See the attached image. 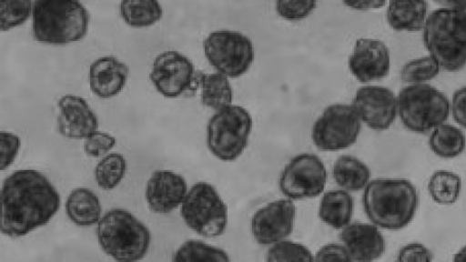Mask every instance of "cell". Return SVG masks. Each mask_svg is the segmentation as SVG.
<instances>
[{
	"label": "cell",
	"instance_id": "cell-26",
	"mask_svg": "<svg viewBox=\"0 0 466 262\" xmlns=\"http://www.w3.org/2000/svg\"><path fill=\"white\" fill-rule=\"evenodd\" d=\"M429 146L436 156L442 158H452L464 151L466 137L457 126L442 123L432 129L429 138Z\"/></svg>",
	"mask_w": 466,
	"mask_h": 262
},
{
	"label": "cell",
	"instance_id": "cell-23",
	"mask_svg": "<svg viewBox=\"0 0 466 262\" xmlns=\"http://www.w3.org/2000/svg\"><path fill=\"white\" fill-rule=\"evenodd\" d=\"M332 176L340 188L349 192H357L364 189L370 182V170L360 158L342 155L333 165Z\"/></svg>",
	"mask_w": 466,
	"mask_h": 262
},
{
	"label": "cell",
	"instance_id": "cell-37",
	"mask_svg": "<svg viewBox=\"0 0 466 262\" xmlns=\"http://www.w3.org/2000/svg\"><path fill=\"white\" fill-rule=\"evenodd\" d=\"M317 261L345 260L350 261V255L342 244L329 243L319 248L314 255Z\"/></svg>",
	"mask_w": 466,
	"mask_h": 262
},
{
	"label": "cell",
	"instance_id": "cell-22",
	"mask_svg": "<svg viewBox=\"0 0 466 262\" xmlns=\"http://www.w3.org/2000/svg\"><path fill=\"white\" fill-rule=\"evenodd\" d=\"M68 218L78 227H91L101 218L102 207L97 196L89 188L73 189L66 202Z\"/></svg>",
	"mask_w": 466,
	"mask_h": 262
},
{
	"label": "cell",
	"instance_id": "cell-6",
	"mask_svg": "<svg viewBox=\"0 0 466 262\" xmlns=\"http://www.w3.org/2000/svg\"><path fill=\"white\" fill-rule=\"evenodd\" d=\"M252 126L250 113L241 106L231 104L217 110L207 124V147L220 161H235L248 144Z\"/></svg>",
	"mask_w": 466,
	"mask_h": 262
},
{
	"label": "cell",
	"instance_id": "cell-27",
	"mask_svg": "<svg viewBox=\"0 0 466 262\" xmlns=\"http://www.w3.org/2000/svg\"><path fill=\"white\" fill-rule=\"evenodd\" d=\"M428 192L439 205H451L457 201L461 190V176L449 170H437L431 176Z\"/></svg>",
	"mask_w": 466,
	"mask_h": 262
},
{
	"label": "cell",
	"instance_id": "cell-14",
	"mask_svg": "<svg viewBox=\"0 0 466 262\" xmlns=\"http://www.w3.org/2000/svg\"><path fill=\"white\" fill-rule=\"evenodd\" d=\"M354 106L361 123L373 130L388 129L398 115V98L388 87L364 86L353 97Z\"/></svg>",
	"mask_w": 466,
	"mask_h": 262
},
{
	"label": "cell",
	"instance_id": "cell-30",
	"mask_svg": "<svg viewBox=\"0 0 466 262\" xmlns=\"http://www.w3.org/2000/svg\"><path fill=\"white\" fill-rule=\"evenodd\" d=\"M440 69L438 61L429 55L407 62L402 66L400 76L404 83L423 84L436 77Z\"/></svg>",
	"mask_w": 466,
	"mask_h": 262
},
{
	"label": "cell",
	"instance_id": "cell-8",
	"mask_svg": "<svg viewBox=\"0 0 466 262\" xmlns=\"http://www.w3.org/2000/svg\"><path fill=\"white\" fill-rule=\"evenodd\" d=\"M185 224L204 237L224 234L228 222V208L218 190L209 183L194 184L180 205Z\"/></svg>",
	"mask_w": 466,
	"mask_h": 262
},
{
	"label": "cell",
	"instance_id": "cell-9",
	"mask_svg": "<svg viewBox=\"0 0 466 262\" xmlns=\"http://www.w3.org/2000/svg\"><path fill=\"white\" fill-rule=\"evenodd\" d=\"M203 50L209 65L229 78H238L246 74L255 58L252 41L233 30L209 33L203 41Z\"/></svg>",
	"mask_w": 466,
	"mask_h": 262
},
{
	"label": "cell",
	"instance_id": "cell-3",
	"mask_svg": "<svg viewBox=\"0 0 466 262\" xmlns=\"http://www.w3.org/2000/svg\"><path fill=\"white\" fill-rule=\"evenodd\" d=\"M89 14L80 0H34L32 32L46 45H64L87 34Z\"/></svg>",
	"mask_w": 466,
	"mask_h": 262
},
{
	"label": "cell",
	"instance_id": "cell-40",
	"mask_svg": "<svg viewBox=\"0 0 466 262\" xmlns=\"http://www.w3.org/2000/svg\"><path fill=\"white\" fill-rule=\"evenodd\" d=\"M445 8L466 10V0H432Z\"/></svg>",
	"mask_w": 466,
	"mask_h": 262
},
{
	"label": "cell",
	"instance_id": "cell-19",
	"mask_svg": "<svg viewBox=\"0 0 466 262\" xmlns=\"http://www.w3.org/2000/svg\"><path fill=\"white\" fill-rule=\"evenodd\" d=\"M128 66L112 55L101 56L89 66L88 82L91 92L99 98L117 96L126 86Z\"/></svg>",
	"mask_w": 466,
	"mask_h": 262
},
{
	"label": "cell",
	"instance_id": "cell-35",
	"mask_svg": "<svg viewBox=\"0 0 466 262\" xmlns=\"http://www.w3.org/2000/svg\"><path fill=\"white\" fill-rule=\"evenodd\" d=\"M0 168L5 170L9 167L16 158L21 147L20 137L8 131L0 132Z\"/></svg>",
	"mask_w": 466,
	"mask_h": 262
},
{
	"label": "cell",
	"instance_id": "cell-32",
	"mask_svg": "<svg viewBox=\"0 0 466 262\" xmlns=\"http://www.w3.org/2000/svg\"><path fill=\"white\" fill-rule=\"evenodd\" d=\"M33 4L32 0H1V30L8 31L26 22Z\"/></svg>",
	"mask_w": 466,
	"mask_h": 262
},
{
	"label": "cell",
	"instance_id": "cell-36",
	"mask_svg": "<svg viewBox=\"0 0 466 262\" xmlns=\"http://www.w3.org/2000/svg\"><path fill=\"white\" fill-rule=\"evenodd\" d=\"M433 258L431 251L423 244L411 242L403 246L399 253V261H431Z\"/></svg>",
	"mask_w": 466,
	"mask_h": 262
},
{
	"label": "cell",
	"instance_id": "cell-10",
	"mask_svg": "<svg viewBox=\"0 0 466 262\" xmlns=\"http://www.w3.org/2000/svg\"><path fill=\"white\" fill-rule=\"evenodd\" d=\"M361 124L351 104H332L314 121L310 137L320 151L344 150L357 141Z\"/></svg>",
	"mask_w": 466,
	"mask_h": 262
},
{
	"label": "cell",
	"instance_id": "cell-5",
	"mask_svg": "<svg viewBox=\"0 0 466 262\" xmlns=\"http://www.w3.org/2000/svg\"><path fill=\"white\" fill-rule=\"evenodd\" d=\"M96 237L101 249L117 261H137L148 252L151 233L124 208H112L99 220Z\"/></svg>",
	"mask_w": 466,
	"mask_h": 262
},
{
	"label": "cell",
	"instance_id": "cell-17",
	"mask_svg": "<svg viewBox=\"0 0 466 262\" xmlns=\"http://www.w3.org/2000/svg\"><path fill=\"white\" fill-rule=\"evenodd\" d=\"M186 179L170 170H156L146 186V200L149 209L157 214H167L177 208L187 193Z\"/></svg>",
	"mask_w": 466,
	"mask_h": 262
},
{
	"label": "cell",
	"instance_id": "cell-16",
	"mask_svg": "<svg viewBox=\"0 0 466 262\" xmlns=\"http://www.w3.org/2000/svg\"><path fill=\"white\" fill-rule=\"evenodd\" d=\"M57 108V130L63 137L86 139L97 131V116L85 98L65 95L59 98Z\"/></svg>",
	"mask_w": 466,
	"mask_h": 262
},
{
	"label": "cell",
	"instance_id": "cell-41",
	"mask_svg": "<svg viewBox=\"0 0 466 262\" xmlns=\"http://www.w3.org/2000/svg\"><path fill=\"white\" fill-rule=\"evenodd\" d=\"M453 261H466V246L459 249L452 258Z\"/></svg>",
	"mask_w": 466,
	"mask_h": 262
},
{
	"label": "cell",
	"instance_id": "cell-25",
	"mask_svg": "<svg viewBox=\"0 0 466 262\" xmlns=\"http://www.w3.org/2000/svg\"><path fill=\"white\" fill-rule=\"evenodd\" d=\"M119 12L123 21L135 28L152 26L163 15L158 0H121Z\"/></svg>",
	"mask_w": 466,
	"mask_h": 262
},
{
	"label": "cell",
	"instance_id": "cell-21",
	"mask_svg": "<svg viewBox=\"0 0 466 262\" xmlns=\"http://www.w3.org/2000/svg\"><path fill=\"white\" fill-rule=\"evenodd\" d=\"M354 200L345 189L329 190L322 194L318 208L319 219L334 229H342L351 222Z\"/></svg>",
	"mask_w": 466,
	"mask_h": 262
},
{
	"label": "cell",
	"instance_id": "cell-28",
	"mask_svg": "<svg viewBox=\"0 0 466 262\" xmlns=\"http://www.w3.org/2000/svg\"><path fill=\"white\" fill-rule=\"evenodd\" d=\"M127 170V161L119 153L106 154L96 164L94 175L97 186L104 190H112L119 185Z\"/></svg>",
	"mask_w": 466,
	"mask_h": 262
},
{
	"label": "cell",
	"instance_id": "cell-29",
	"mask_svg": "<svg viewBox=\"0 0 466 262\" xmlns=\"http://www.w3.org/2000/svg\"><path fill=\"white\" fill-rule=\"evenodd\" d=\"M173 261H229L228 253L198 239L186 240L173 254Z\"/></svg>",
	"mask_w": 466,
	"mask_h": 262
},
{
	"label": "cell",
	"instance_id": "cell-2",
	"mask_svg": "<svg viewBox=\"0 0 466 262\" xmlns=\"http://www.w3.org/2000/svg\"><path fill=\"white\" fill-rule=\"evenodd\" d=\"M419 204L414 185L404 178H376L363 189L362 206L370 223L399 230L413 219Z\"/></svg>",
	"mask_w": 466,
	"mask_h": 262
},
{
	"label": "cell",
	"instance_id": "cell-1",
	"mask_svg": "<svg viewBox=\"0 0 466 262\" xmlns=\"http://www.w3.org/2000/svg\"><path fill=\"white\" fill-rule=\"evenodd\" d=\"M1 204V231L17 238L46 225L59 210L61 198L43 173L20 169L4 180Z\"/></svg>",
	"mask_w": 466,
	"mask_h": 262
},
{
	"label": "cell",
	"instance_id": "cell-12",
	"mask_svg": "<svg viewBox=\"0 0 466 262\" xmlns=\"http://www.w3.org/2000/svg\"><path fill=\"white\" fill-rule=\"evenodd\" d=\"M198 73L191 60L174 50L158 54L151 66L149 78L164 97L176 98L198 85Z\"/></svg>",
	"mask_w": 466,
	"mask_h": 262
},
{
	"label": "cell",
	"instance_id": "cell-7",
	"mask_svg": "<svg viewBox=\"0 0 466 262\" xmlns=\"http://www.w3.org/2000/svg\"><path fill=\"white\" fill-rule=\"evenodd\" d=\"M398 115L409 130L426 134L445 123L451 111L447 96L426 83L403 87L398 96Z\"/></svg>",
	"mask_w": 466,
	"mask_h": 262
},
{
	"label": "cell",
	"instance_id": "cell-18",
	"mask_svg": "<svg viewBox=\"0 0 466 262\" xmlns=\"http://www.w3.org/2000/svg\"><path fill=\"white\" fill-rule=\"evenodd\" d=\"M339 239L350 261H372L380 258L386 248L385 239L372 223L353 222L340 229Z\"/></svg>",
	"mask_w": 466,
	"mask_h": 262
},
{
	"label": "cell",
	"instance_id": "cell-39",
	"mask_svg": "<svg viewBox=\"0 0 466 262\" xmlns=\"http://www.w3.org/2000/svg\"><path fill=\"white\" fill-rule=\"evenodd\" d=\"M344 5L357 11L378 9L386 5L387 0H341Z\"/></svg>",
	"mask_w": 466,
	"mask_h": 262
},
{
	"label": "cell",
	"instance_id": "cell-13",
	"mask_svg": "<svg viewBox=\"0 0 466 262\" xmlns=\"http://www.w3.org/2000/svg\"><path fill=\"white\" fill-rule=\"evenodd\" d=\"M295 217L293 200L285 197L271 201L253 214L250 220L252 237L262 246L286 239L293 231Z\"/></svg>",
	"mask_w": 466,
	"mask_h": 262
},
{
	"label": "cell",
	"instance_id": "cell-24",
	"mask_svg": "<svg viewBox=\"0 0 466 262\" xmlns=\"http://www.w3.org/2000/svg\"><path fill=\"white\" fill-rule=\"evenodd\" d=\"M201 103L214 111L232 104L233 89L229 77L219 72L198 73Z\"/></svg>",
	"mask_w": 466,
	"mask_h": 262
},
{
	"label": "cell",
	"instance_id": "cell-34",
	"mask_svg": "<svg viewBox=\"0 0 466 262\" xmlns=\"http://www.w3.org/2000/svg\"><path fill=\"white\" fill-rule=\"evenodd\" d=\"M116 143L114 136L97 130L85 139L84 151L92 157L103 156L115 146Z\"/></svg>",
	"mask_w": 466,
	"mask_h": 262
},
{
	"label": "cell",
	"instance_id": "cell-38",
	"mask_svg": "<svg viewBox=\"0 0 466 262\" xmlns=\"http://www.w3.org/2000/svg\"><path fill=\"white\" fill-rule=\"evenodd\" d=\"M451 111L455 122L466 128V86L453 93Z\"/></svg>",
	"mask_w": 466,
	"mask_h": 262
},
{
	"label": "cell",
	"instance_id": "cell-33",
	"mask_svg": "<svg viewBox=\"0 0 466 262\" xmlns=\"http://www.w3.org/2000/svg\"><path fill=\"white\" fill-rule=\"evenodd\" d=\"M317 4L318 0H276L275 8L284 20L298 22L310 15Z\"/></svg>",
	"mask_w": 466,
	"mask_h": 262
},
{
	"label": "cell",
	"instance_id": "cell-4",
	"mask_svg": "<svg viewBox=\"0 0 466 262\" xmlns=\"http://www.w3.org/2000/svg\"><path fill=\"white\" fill-rule=\"evenodd\" d=\"M422 30L424 45L441 68L457 72L466 66V10L438 8Z\"/></svg>",
	"mask_w": 466,
	"mask_h": 262
},
{
	"label": "cell",
	"instance_id": "cell-31",
	"mask_svg": "<svg viewBox=\"0 0 466 262\" xmlns=\"http://www.w3.org/2000/svg\"><path fill=\"white\" fill-rule=\"evenodd\" d=\"M267 261H313L314 255L301 243L283 239L268 247Z\"/></svg>",
	"mask_w": 466,
	"mask_h": 262
},
{
	"label": "cell",
	"instance_id": "cell-20",
	"mask_svg": "<svg viewBox=\"0 0 466 262\" xmlns=\"http://www.w3.org/2000/svg\"><path fill=\"white\" fill-rule=\"evenodd\" d=\"M427 17L426 0H389L386 20L395 31H420L424 27Z\"/></svg>",
	"mask_w": 466,
	"mask_h": 262
},
{
	"label": "cell",
	"instance_id": "cell-11",
	"mask_svg": "<svg viewBox=\"0 0 466 262\" xmlns=\"http://www.w3.org/2000/svg\"><path fill=\"white\" fill-rule=\"evenodd\" d=\"M328 179L321 158L311 153L293 156L283 167L279 178V191L291 200L315 198L321 195Z\"/></svg>",
	"mask_w": 466,
	"mask_h": 262
},
{
	"label": "cell",
	"instance_id": "cell-15",
	"mask_svg": "<svg viewBox=\"0 0 466 262\" xmlns=\"http://www.w3.org/2000/svg\"><path fill=\"white\" fill-rule=\"evenodd\" d=\"M351 75L360 83L386 77L390 68V55L386 44L373 38H359L348 58Z\"/></svg>",
	"mask_w": 466,
	"mask_h": 262
}]
</instances>
